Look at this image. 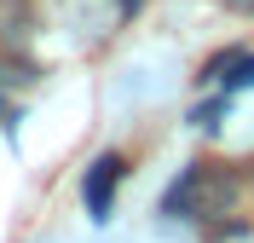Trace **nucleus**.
Segmentation results:
<instances>
[{"mask_svg":"<svg viewBox=\"0 0 254 243\" xmlns=\"http://www.w3.org/2000/svg\"><path fill=\"white\" fill-rule=\"evenodd\" d=\"M0 81H23V76H12V70H6V64H0Z\"/></svg>","mask_w":254,"mask_h":243,"instance_id":"nucleus-5","label":"nucleus"},{"mask_svg":"<svg viewBox=\"0 0 254 243\" xmlns=\"http://www.w3.org/2000/svg\"><path fill=\"white\" fill-rule=\"evenodd\" d=\"M231 197H237V174L220 168V162H190L185 174L168 185L162 197V214H185V220H208V214H225L231 209Z\"/></svg>","mask_w":254,"mask_h":243,"instance_id":"nucleus-1","label":"nucleus"},{"mask_svg":"<svg viewBox=\"0 0 254 243\" xmlns=\"http://www.w3.org/2000/svg\"><path fill=\"white\" fill-rule=\"evenodd\" d=\"M202 81H225V87H254V58L249 52H220L214 64H208Z\"/></svg>","mask_w":254,"mask_h":243,"instance_id":"nucleus-3","label":"nucleus"},{"mask_svg":"<svg viewBox=\"0 0 254 243\" xmlns=\"http://www.w3.org/2000/svg\"><path fill=\"white\" fill-rule=\"evenodd\" d=\"M0 122H6V98H0Z\"/></svg>","mask_w":254,"mask_h":243,"instance_id":"nucleus-6","label":"nucleus"},{"mask_svg":"<svg viewBox=\"0 0 254 243\" xmlns=\"http://www.w3.org/2000/svg\"><path fill=\"white\" fill-rule=\"evenodd\" d=\"M139 6H144V0H122V12H139Z\"/></svg>","mask_w":254,"mask_h":243,"instance_id":"nucleus-4","label":"nucleus"},{"mask_svg":"<svg viewBox=\"0 0 254 243\" xmlns=\"http://www.w3.org/2000/svg\"><path fill=\"white\" fill-rule=\"evenodd\" d=\"M127 162L116 157V151H104V157L87 168V179H81V197H87V209H93V220H110V203H116V185H122Z\"/></svg>","mask_w":254,"mask_h":243,"instance_id":"nucleus-2","label":"nucleus"}]
</instances>
